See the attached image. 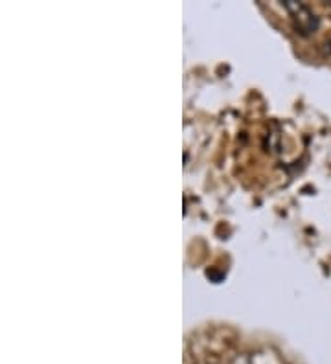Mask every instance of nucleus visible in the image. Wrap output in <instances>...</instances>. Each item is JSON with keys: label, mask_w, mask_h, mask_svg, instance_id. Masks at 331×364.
I'll list each match as a JSON object with an SVG mask.
<instances>
[{"label": "nucleus", "mask_w": 331, "mask_h": 364, "mask_svg": "<svg viewBox=\"0 0 331 364\" xmlns=\"http://www.w3.org/2000/svg\"><path fill=\"white\" fill-rule=\"evenodd\" d=\"M283 8L289 11L295 30L302 37H311L320 26V18L317 17L313 9L305 6L304 2H293V0H283Z\"/></svg>", "instance_id": "nucleus-1"}]
</instances>
